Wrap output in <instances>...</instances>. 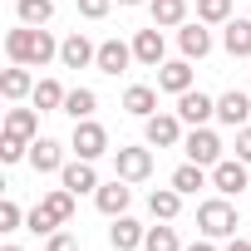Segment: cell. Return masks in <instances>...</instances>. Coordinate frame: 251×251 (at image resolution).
Instances as JSON below:
<instances>
[{
    "mask_svg": "<svg viewBox=\"0 0 251 251\" xmlns=\"http://www.w3.org/2000/svg\"><path fill=\"white\" fill-rule=\"evenodd\" d=\"M5 54H10V64L40 69V64H50V59L59 54V45H54V35H50L45 25H20V30L5 35Z\"/></svg>",
    "mask_w": 251,
    "mask_h": 251,
    "instance_id": "obj_1",
    "label": "cell"
},
{
    "mask_svg": "<svg viewBox=\"0 0 251 251\" xmlns=\"http://www.w3.org/2000/svg\"><path fill=\"white\" fill-rule=\"evenodd\" d=\"M69 217H74V192H69V187H54V192H45L40 207L30 212V231H35V236H54Z\"/></svg>",
    "mask_w": 251,
    "mask_h": 251,
    "instance_id": "obj_2",
    "label": "cell"
},
{
    "mask_svg": "<svg viewBox=\"0 0 251 251\" xmlns=\"http://www.w3.org/2000/svg\"><path fill=\"white\" fill-rule=\"evenodd\" d=\"M197 226H202V236H236V207H231V197H207L202 207H197Z\"/></svg>",
    "mask_w": 251,
    "mask_h": 251,
    "instance_id": "obj_3",
    "label": "cell"
},
{
    "mask_svg": "<svg viewBox=\"0 0 251 251\" xmlns=\"http://www.w3.org/2000/svg\"><path fill=\"white\" fill-rule=\"evenodd\" d=\"M69 148H74V158H89V163H94V158L108 153V128H103V123H94V118H79Z\"/></svg>",
    "mask_w": 251,
    "mask_h": 251,
    "instance_id": "obj_4",
    "label": "cell"
},
{
    "mask_svg": "<svg viewBox=\"0 0 251 251\" xmlns=\"http://www.w3.org/2000/svg\"><path fill=\"white\" fill-rule=\"evenodd\" d=\"M212 187H217L222 197L251 192V163H241V158H222V163L212 168Z\"/></svg>",
    "mask_w": 251,
    "mask_h": 251,
    "instance_id": "obj_5",
    "label": "cell"
},
{
    "mask_svg": "<svg viewBox=\"0 0 251 251\" xmlns=\"http://www.w3.org/2000/svg\"><path fill=\"white\" fill-rule=\"evenodd\" d=\"M143 138H148V148H177V143H182V118H177V113H153V118H143Z\"/></svg>",
    "mask_w": 251,
    "mask_h": 251,
    "instance_id": "obj_6",
    "label": "cell"
},
{
    "mask_svg": "<svg viewBox=\"0 0 251 251\" xmlns=\"http://www.w3.org/2000/svg\"><path fill=\"white\" fill-rule=\"evenodd\" d=\"M113 173L123 182H143L153 173V148H113Z\"/></svg>",
    "mask_w": 251,
    "mask_h": 251,
    "instance_id": "obj_7",
    "label": "cell"
},
{
    "mask_svg": "<svg viewBox=\"0 0 251 251\" xmlns=\"http://www.w3.org/2000/svg\"><path fill=\"white\" fill-rule=\"evenodd\" d=\"M182 148H187V158L202 163V168H217V163H222V138L207 128V123H202V128H192V133L182 138Z\"/></svg>",
    "mask_w": 251,
    "mask_h": 251,
    "instance_id": "obj_8",
    "label": "cell"
},
{
    "mask_svg": "<svg viewBox=\"0 0 251 251\" xmlns=\"http://www.w3.org/2000/svg\"><path fill=\"white\" fill-rule=\"evenodd\" d=\"M128 202H133V187L123 182V177L99 182V192H94V207H99L103 217H123V212H128Z\"/></svg>",
    "mask_w": 251,
    "mask_h": 251,
    "instance_id": "obj_9",
    "label": "cell"
},
{
    "mask_svg": "<svg viewBox=\"0 0 251 251\" xmlns=\"http://www.w3.org/2000/svg\"><path fill=\"white\" fill-rule=\"evenodd\" d=\"M177 118L192 123V128H202L207 118H217V99H207L202 89H187V94H177Z\"/></svg>",
    "mask_w": 251,
    "mask_h": 251,
    "instance_id": "obj_10",
    "label": "cell"
},
{
    "mask_svg": "<svg viewBox=\"0 0 251 251\" xmlns=\"http://www.w3.org/2000/svg\"><path fill=\"white\" fill-rule=\"evenodd\" d=\"M246 118H251V94L226 89L217 99V123H226V128H246Z\"/></svg>",
    "mask_w": 251,
    "mask_h": 251,
    "instance_id": "obj_11",
    "label": "cell"
},
{
    "mask_svg": "<svg viewBox=\"0 0 251 251\" xmlns=\"http://www.w3.org/2000/svg\"><path fill=\"white\" fill-rule=\"evenodd\" d=\"M163 54H168V45H163V30H158V25L133 35V59H138L143 69H158V64H168Z\"/></svg>",
    "mask_w": 251,
    "mask_h": 251,
    "instance_id": "obj_12",
    "label": "cell"
},
{
    "mask_svg": "<svg viewBox=\"0 0 251 251\" xmlns=\"http://www.w3.org/2000/svg\"><path fill=\"white\" fill-rule=\"evenodd\" d=\"M128 64H133V45H123V40H103V45H99V59H94L99 74H113V79H118Z\"/></svg>",
    "mask_w": 251,
    "mask_h": 251,
    "instance_id": "obj_13",
    "label": "cell"
},
{
    "mask_svg": "<svg viewBox=\"0 0 251 251\" xmlns=\"http://www.w3.org/2000/svg\"><path fill=\"white\" fill-rule=\"evenodd\" d=\"M177 45H182V59H207V54H212V30H207L202 20L177 25Z\"/></svg>",
    "mask_w": 251,
    "mask_h": 251,
    "instance_id": "obj_14",
    "label": "cell"
},
{
    "mask_svg": "<svg viewBox=\"0 0 251 251\" xmlns=\"http://www.w3.org/2000/svg\"><path fill=\"white\" fill-rule=\"evenodd\" d=\"M59 182H64L74 197H84V192H99V173H94V163H89V158H74V163H64Z\"/></svg>",
    "mask_w": 251,
    "mask_h": 251,
    "instance_id": "obj_15",
    "label": "cell"
},
{
    "mask_svg": "<svg viewBox=\"0 0 251 251\" xmlns=\"http://www.w3.org/2000/svg\"><path fill=\"white\" fill-rule=\"evenodd\" d=\"M222 50H226L231 59H251V15H246V20L231 15V20L222 25Z\"/></svg>",
    "mask_w": 251,
    "mask_h": 251,
    "instance_id": "obj_16",
    "label": "cell"
},
{
    "mask_svg": "<svg viewBox=\"0 0 251 251\" xmlns=\"http://www.w3.org/2000/svg\"><path fill=\"white\" fill-rule=\"evenodd\" d=\"M143 236H148V226H138L128 212L113 217V226H108V246H113V251H138V246H143Z\"/></svg>",
    "mask_w": 251,
    "mask_h": 251,
    "instance_id": "obj_17",
    "label": "cell"
},
{
    "mask_svg": "<svg viewBox=\"0 0 251 251\" xmlns=\"http://www.w3.org/2000/svg\"><path fill=\"white\" fill-rule=\"evenodd\" d=\"M94 59H99V45H89L84 30H74V35L59 45V64H64V69H84V64H94Z\"/></svg>",
    "mask_w": 251,
    "mask_h": 251,
    "instance_id": "obj_18",
    "label": "cell"
},
{
    "mask_svg": "<svg viewBox=\"0 0 251 251\" xmlns=\"http://www.w3.org/2000/svg\"><path fill=\"white\" fill-rule=\"evenodd\" d=\"M158 89H163V94H187V89H192V59H168V64H158Z\"/></svg>",
    "mask_w": 251,
    "mask_h": 251,
    "instance_id": "obj_19",
    "label": "cell"
},
{
    "mask_svg": "<svg viewBox=\"0 0 251 251\" xmlns=\"http://www.w3.org/2000/svg\"><path fill=\"white\" fill-rule=\"evenodd\" d=\"M30 168H35V173H64V143L35 138V143H30Z\"/></svg>",
    "mask_w": 251,
    "mask_h": 251,
    "instance_id": "obj_20",
    "label": "cell"
},
{
    "mask_svg": "<svg viewBox=\"0 0 251 251\" xmlns=\"http://www.w3.org/2000/svg\"><path fill=\"white\" fill-rule=\"evenodd\" d=\"M123 108H128L133 118H153L158 113V89L153 84H128L123 89Z\"/></svg>",
    "mask_w": 251,
    "mask_h": 251,
    "instance_id": "obj_21",
    "label": "cell"
},
{
    "mask_svg": "<svg viewBox=\"0 0 251 251\" xmlns=\"http://www.w3.org/2000/svg\"><path fill=\"white\" fill-rule=\"evenodd\" d=\"M0 94H5L10 103H20L25 94H35V79H30V64H10L5 74H0Z\"/></svg>",
    "mask_w": 251,
    "mask_h": 251,
    "instance_id": "obj_22",
    "label": "cell"
},
{
    "mask_svg": "<svg viewBox=\"0 0 251 251\" xmlns=\"http://www.w3.org/2000/svg\"><path fill=\"white\" fill-rule=\"evenodd\" d=\"M5 133L35 143V138H40V113H35V108H5Z\"/></svg>",
    "mask_w": 251,
    "mask_h": 251,
    "instance_id": "obj_23",
    "label": "cell"
},
{
    "mask_svg": "<svg viewBox=\"0 0 251 251\" xmlns=\"http://www.w3.org/2000/svg\"><path fill=\"white\" fill-rule=\"evenodd\" d=\"M207 182H212V168H202V163H192V158L173 173V187H177L182 197H192V192H197V187H207Z\"/></svg>",
    "mask_w": 251,
    "mask_h": 251,
    "instance_id": "obj_24",
    "label": "cell"
},
{
    "mask_svg": "<svg viewBox=\"0 0 251 251\" xmlns=\"http://www.w3.org/2000/svg\"><path fill=\"white\" fill-rule=\"evenodd\" d=\"M148 212H153L158 222H173V217L182 212V192H177V187H153V192H148Z\"/></svg>",
    "mask_w": 251,
    "mask_h": 251,
    "instance_id": "obj_25",
    "label": "cell"
},
{
    "mask_svg": "<svg viewBox=\"0 0 251 251\" xmlns=\"http://www.w3.org/2000/svg\"><path fill=\"white\" fill-rule=\"evenodd\" d=\"M148 10H153V25L158 30L187 25V0H148Z\"/></svg>",
    "mask_w": 251,
    "mask_h": 251,
    "instance_id": "obj_26",
    "label": "cell"
},
{
    "mask_svg": "<svg viewBox=\"0 0 251 251\" xmlns=\"http://www.w3.org/2000/svg\"><path fill=\"white\" fill-rule=\"evenodd\" d=\"M94 108H99V94L79 84V89H69V94H64V108H59V113H69V118L79 123V118H94Z\"/></svg>",
    "mask_w": 251,
    "mask_h": 251,
    "instance_id": "obj_27",
    "label": "cell"
},
{
    "mask_svg": "<svg viewBox=\"0 0 251 251\" xmlns=\"http://www.w3.org/2000/svg\"><path fill=\"white\" fill-rule=\"evenodd\" d=\"M64 94H69V89H64L59 79H40L30 99H35V108H40V113H54V108H64Z\"/></svg>",
    "mask_w": 251,
    "mask_h": 251,
    "instance_id": "obj_28",
    "label": "cell"
},
{
    "mask_svg": "<svg viewBox=\"0 0 251 251\" xmlns=\"http://www.w3.org/2000/svg\"><path fill=\"white\" fill-rule=\"evenodd\" d=\"M20 25H50L54 20V0H15Z\"/></svg>",
    "mask_w": 251,
    "mask_h": 251,
    "instance_id": "obj_29",
    "label": "cell"
},
{
    "mask_svg": "<svg viewBox=\"0 0 251 251\" xmlns=\"http://www.w3.org/2000/svg\"><path fill=\"white\" fill-rule=\"evenodd\" d=\"M143 251H182V241H177V231L163 222V226H148V236H143Z\"/></svg>",
    "mask_w": 251,
    "mask_h": 251,
    "instance_id": "obj_30",
    "label": "cell"
},
{
    "mask_svg": "<svg viewBox=\"0 0 251 251\" xmlns=\"http://www.w3.org/2000/svg\"><path fill=\"white\" fill-rule=\"evenodd\" d=\"M197 20L202 25H226L231 20V0H197Z\"/></svg>",
    "mask_w": 251,
    "mask_h": 251,
    "instance_id": "obj_31",
    "label": "cell"
},
{
    "mask_svg": "<svg viewBox=\"0 0 251 251\" xmlns=\"http://www.w3.org/2000/svg\"><path fill=\"white\" fill-rule=\"evenodd\" d=\"M20 158H30V143L15 138V133H5V138H0V163H20Z\"/></svg>",
    "mask_w": 251,
    "mask_h": 251,
    "instance_id": "obj_32",
    "label": "cell"
},
{
    "mask_svg": "<svg viewBox=\"0 0 251 251\" xmlns=\"http://www.w3.org/2000/svg\"><path fill=\"white\" fill-rule=\"evenodd\" d=\"M20 222H25V217H20V207H15V202L5 197V202H0V231H15Z\"/></svg>",
    "mask_w": 251,
    "mask_h": 251,
    "instance_id": "obj_33",
    "label": "cell"
},
{
    "mask_svg": "<svg viewBox=\"0 0 251 251\" xmlns=\"http://www.w3.org/2000/svg\"><path fill=\"white\" fill-rule=\"evenodd\" d=\"M108 5H113V0H79V15H84V20H103Z\"/></svg>",
    "mask_w": 251,
    "mask_h": 251,
    "instance_id": "obj_34",
    "label": "cell"
},
{
    "mask_svg": "<svg viewBox=\"0 0 251 251\" xmlns=\"http://www.w3.org/2000/svg\"><path fill=\"white\" fill-rule=\"evenodd\" d=\"M45 251H79V241H74L69 231H54V236L45 241Z\"/></svg>",
    "mask_w": 251,
    "mask_h": 251,
    "instance_id": "obj_35",
    "label": "cell"
},
{
    "mask_svg": "<svg viewBox=\"0 0 251 251\" xmlns=\"http://www.w3.org/2000/svg\"><path fill=\"white\" fill-rule=\"evenodd\" d=\"M236 158L251 163V123H246V128H236Z\"/></svg>",
    "mask_w": 251,
    "mask_h": 251,
    "instance_id": "obj_36",
    "label": "cell"
},
{
    "mask_svg": "<svg viewBox=\"0 0 251 251\" xmlns=\"http://www.w3.org/2000/svg\"><path fill=\"white\" fill-rule=\"evenodd\" d=\"M182 251H217V246H212V236H207V241H192V246H182Z\"/></svg>",
    "mask_w": 251,
    "mask_h": 251,
    "instance_id": "obj_37",
    "label": "cell"
},
{
    "mask_svg": "<svg viewBox=\"0 0 251 251\" xmlns=\"http://www.w3.org/2000/svg\"><path fill=\"white\" fill-rule=\"evenodd\" d=\"M226 251H251V241H236V236H231V246H226Z\"/></svg>",
    "mask_w": 251,
    "mask_h": 251,
    "instance_id": "obj_38",
    "label": "cell"
},
{
    "mask_svg": "<svg viewBox=\"0 0 251 251\" xmlns=\"http://www.w3.org/2000/svg\"><path fill=\"white\" fill-rule=\"evenodd\" d=\"M118 5H148V0H118Z\"/></svg>",
    "mask_w": 251,
    "mask_h": 251,
    "instance_id": "obj_39",
    "label": "cell"
},
{
    "mask_svg": "<svg viewBox=\"0 0 251 251\" xmlns=\"http://www.w3.org/2000/svg\"><path fill=\"white\" fill-rule=\"evenodd\" d=\"M5 251H20V246H5Z\"/></svg>",
    "mask_w": 251,
    "mask_h": 251,
    "instance_id": "obj_40",
    "label": "cell"
}]
</instances>
